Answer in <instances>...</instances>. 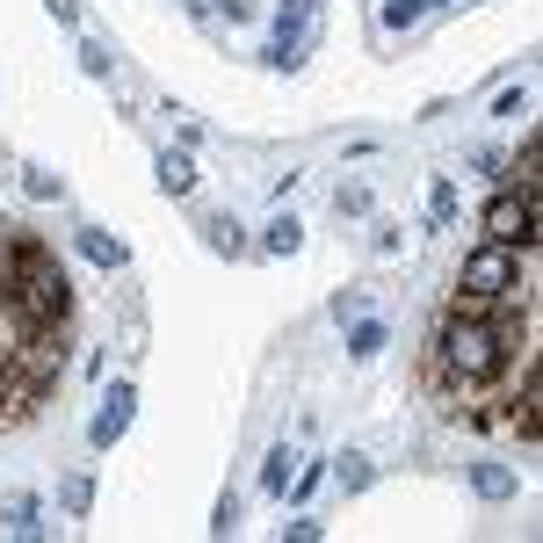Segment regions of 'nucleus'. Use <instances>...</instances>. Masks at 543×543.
Masks as SVG:
<instances>
[{
    "label": "nucleus",
    "mask_w": 543,
    "mask_h": 543,
    "mask_svg": "<svg viewBox=\"0 0 543 543\" xmlns=\"http://www.w3.org/2000/svg\"><path fill=\"white\" fill-rule=\"evenodd\" d=\"M493 116H529V95H522V87H507V95L493 102Z\"/></svg>",
    "instance_id": "4be33fe9"
},
{
    "label": "nucleus",
    "mask_w": 543,
    "mask_h": 543,
    "mask_svg": "<svg viewBox=\"0 0 543 543\" xmlns=\"http://www.w3.org/2000/svg\"><path fill=\"white\" fill-rule=\"evenodd\" d=\"M210 8H218L225 22H254V0H210Z\"/></svg>",
    "instance_id": "5701e85b"
},
{
    "label": "nucleus",
    "mask_w": 543,
    "mask_h": 543,
    "mask_svg": "<svg viewBox=\"0 0 543 543\" xmlns=\"http://www.w3.org/2000/svg\"><path fill=\"white\" fill-rule=\"evenodd\" d=\"M160 189L167 196H189L196 189V160L189 153H160Z\"/></svg>",
    "instance_id": "0eeeda50"
},
{
    "label": "nucleus",
    "mask_w": 543,
    "mask_h": 543,
    "mask_svg": "<svg viewBox=\"0 0 543 543\" xmlns=\"http://www.w3.org/2000/svg\"><path fill=\"white\" fill-rule=\"evenodd\" d=\"M522 276V247H478V254H464V268H457V290H471V297H500L507 283Z\"/></svg>",
    "instance_id": "f03ea898"
},
{
    "label": "nucleus",
    "mask_w": 543,
    "mask_h": 543,
    "mask_svg": "<svg viewBox=\"0 0 543 543\" xmlns=\"http://www.w3.org/2000/svg\"><path fill=\"white\" fill-rule=\"evenodd\" d=\"M341 218H362V210H370V189H362V181H341Z\"/></svg>",
    "instance_id": "f3484780"
},
{
    "label": "nucleus",
    "mask_w": 543,
    "mask_h": 543,
    "mask_svg": "<svg viewBox=\"0 0 543 543\" xmlns=\"http://www.w3.org/2000/svg\"><path fill=\"white\" fill-rule=\"evenodd\" d=\"M203 232H210V247H218V254H247V225H239V218H210Z\"/></svg>",
    "instance_id": "9d476101"
},
{
    "label": "nucleus",
    "mask_w": 543,
    "mask_h": 543,
    "mask_svg": "<svg viewBox=\"0 0 543 543\" xmlns=\"http://www.w3.org/2000/svg\"><path fill=\"white\" fill-rule=\"evenodd\" d=\"M44 8H51V22H66V29L80 22V0H44Z\"/></svg>",
    "instance_id": "b1692460"
},
{
    "label": "nucleus",
    "mask_w": 543,
    "mask_h": 543,
    "mask_svg": "<svg viewBox=\"0 0 543 543\" xmlns=\"http://www.w3.org/2000/svg\"><path fill=\"white\" fill-rule=\"evenodd\" d=\"M80 254L95 268H124V239H109L102 225H80Z\"/></svg>",
    "instance_id": "39448f33"
},
{
    "label": "nucleus",
    "mask_w": 543,
    "mask_h": 543,
    "mask_svg": "<svg viewBox=\"0 0 543 543\" xmlns=\"http://www.w3.org/2000/svg\"><path fill=\"white\" fill-rule=\"evenodd\" d=\"M22 189H29V196H37V203H51L58 189H66V181H58L51 167H22Z\"/></svg>",
    "instance_id": "4468645a"
},
{
    "label": "nucleus",
    "mask_w": 543,
    "mask_h": 543,
    "mask_svg": "<svg viewBox=\"0 0 543 543\" xmlns=\"http://www.w3.org/2000/svg\"><path fill=\"white\" fill-rule=\"evenodd\" d=\"M239 529V500H218V515H210V536H232Z\"/></svg>",
    "instance_id": "6ab92c4d"
},
{
    "label": "nucleus",
    "mask_w": 543,
    "mask_h": 543,
    "mask_svg": "<svg viewBox=\"0 0 543 543\" xmlns=\"http://www.w3.org/2000/svg\"><path fill=\"white\" fill-rule=\"evenodd\" d=\"M297 247H305V225H297L290 210H276V218L261 225V254H276V261H290Z\"/></svg>",
    "instance_id": "20e7f679"
},
{
    "label": "nucleus",
    "mask_w": 543,
    "mask_h": 543,
    "mask_svg": "<svg viewBox=\"0 0 543 543\" xmlns=\"http://www.w3.org/2000/svg\"><path fill=\"white\" fill-rule=\"evenodd\" d=\"M428 218H435V225H449V218H457V189H449V181H435V196H428Z\"/></svg>",
    "instance_id": "dca6fc26"
},
{
    "label": "nucleus",
    "mask_w": 543,
    "mask_h": 543,
    "mask_svg": "<svg viewBox=\"0 0 543 543\" xmlns=\"http://www.w3.org/2000/svg\"><path fill=\"white\" fill-rule=\"evenodd\" d=\"M334 478H341L348 493H362V486H370L377 471H370V457H355V449H348V457H334Z\"/></svg>",
    "instance_id": "f8f14e48"
},
{
    "label": "nucleus",
    "mask_w": 543,
    "mask_h": 543,
    "mask_svg": "<svg viewBox=\"0 0 543 543\" xmlns=\"http://www.w3.org/2000/svg\"><path fill=\"white\" fill-rule=\"evenodd\" d=\"M326 522H283V543H319Z\"/></svg>",
    "instance_id": "aec40b11"
},
{
    "label": "nucleus",
    "mask_w": 543,
    "mask_h": 543,
    "mask_svg": "<svg viewBox=\"0 0 543 543\" xmlns=\"http://www.w3.org/2000/svg\"><path fill=\"white\" fill-rule=\"evenodd\" d=\"M290 464H297V449H290V442H276V449H268V471H261V493H276V500H283V486H290Z\"/></svg>",
    "instance_id": "6e6552de"
},
{
    "label": "nucleus",
    "mask_w": 543,
    "mask_h": 543,
    "mask_svg": "<svg viewBox=\"0 0 543 543\" xmlns=\"http://www.w3.org/2000/svg\"><path fill=\"white\" fill-rule=\"evenodd\" d=\"M131 413H138V391H131V384H109V391H102L95 428H87V442H95V449H116V435L131 428Z\"/></svg>",
    "instance_id": "7ed1b4c3"
},
{
    "label": "nucleus",
    "mask_w": 543,
    "mask_h": 543,
    "mask_svg": "<svg viewBox=\"0 0 543 543\" xmlns=\"http://www.w3.org/2000/svg\"><path fill=\"white\" fill-rule=\"evenodd\" d=\"M8 529H15V536H44V515H37V500H29V493L8 500Z\"/></svg>",
    "instance_id": "ddd939ff"
},
{
    "label": "nucleus",
    "mask_w": 543,
    "mask_h": 543,
    "mask_svg": "<svg viewBox=\"0 0 543 543\" xmlns=\"http://www.w3.org/2000/svg\"><path fill=\"white\" fill-rule=\"evenodd\" d=\"M58 500H66V515H87V500H95V478H66V493H58Z\"/></svg>",
    "instance_id": "2eb2a0df"
},
{
    "label": "nucleus",
    "mask_w": 543,
    "mask_h": 543,
    "mask_svg": "<svg viewBox=\"0 0 543 543\" xmlns=\"http://www.w3.org/2000/svg\"><path fill=\"white\" fill-rule=\"evenodd\" d=\"M377 348H384V319H370V312L348 319V355H355V362H370Z\"/></svg>",
    "instance_id": "423d86ee"
},
{
    "label": "nucleus",
    "mask_w": 543,
    "mask_h": 543,
    "mask_svg": "<svg viewBox=\"0 0 543 543\" xmlns=\"http://www.w3.org/2000/svg\"><path fill=\"white\" fill-rule=\"evenodd\" d=\"M362 312H370V297H362V290H341V297H334V319H341V326L362 319Z\"/></svg>",
    "instance_id": "a211bd4d"
},
{
    "label": "nucleus",
    "mask_w": 543,
    "mask_h": 543,
    "mask_svg": "<svg viewBox=\"0 0 543 543\" xmlns=\"http://www.w3.org/2000/svg\"><path fill=\"white\" fill-rule=\"evenodd\" d=\"M536 203H543V189H500L486 203V218H478V232L493 247H529L536 254Z\"/></svg>",
    "instance_id": "f257e3e1"
},
{
    "label": "nucleus",
    "mask_w": 543,
    "mask_h": 543,
    "mask_svg": "<svg viewBox=\"0 0 543 543\" xmlns=\"http://www.w3.org/2000/svg\"><path fill=\"white\" fill-rule=\"evenodd\" d=\"M471 486H478V500H507V493H515V471H507V464H478Z\"/></svg>",
    "instance_id": "1a4fd4ad"
},
{
    "label": "nucleus",
    "mask_w": 543,
    "mask_h": 543,
    "mask_svg": "<svg viewBox=\"0 0 543 543\" xmlns=\"http://www.w3.org/2000/svg\"><path fill=\"white\" fill-rule=\"evenodd\" d=\"M428 8H442V0H384V29H413Z\"/></svg>",
    "instance_id": "9b49d317"
},
{
    "label": "nucleus",
    "mask_w": 543,
    "mask_h": 543,
    "mask_svg": "<svg viewBox=\"0 0 543 543\" xmlns=\"http://www.w3.org/2000/svg\"><path fill=\"white\" fill-rule=\"evenodd\" d=\"M80 66L95 73V80H109V51H102V44H80Z\"/></svg>",
    "instance_id": "412c9836"
}]
</instances>
